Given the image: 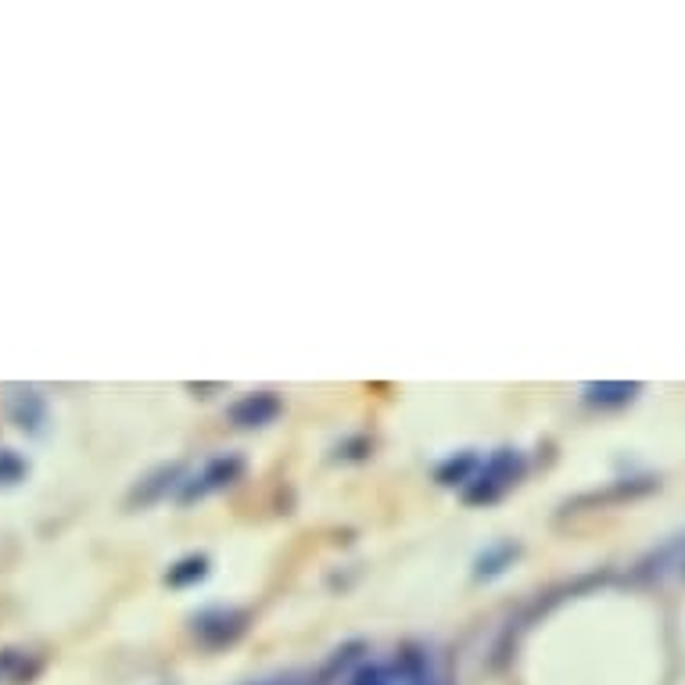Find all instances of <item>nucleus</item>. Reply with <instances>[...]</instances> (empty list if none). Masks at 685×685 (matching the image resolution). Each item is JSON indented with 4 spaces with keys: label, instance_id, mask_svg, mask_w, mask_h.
<instances>
[{
    "label": "nucleus",
    "instance_id": "obj_4",
    "mask_svg": "<svg viewBox=\"0 0 685 685\" xmlns=\"http://www.w3.org/2000/svg\"><path fill=\"white\" fill-rule=\"evenodd\" d=\"M281 413V399H276L273 391H259V395H244V399H237L230 406V420L237 427H262L276 420Z\"/></svg>",
    "mask_w": 685,
    "mask_h": 685
},
{
    "label": "nucleus",
    "instance_id": "obj_10",
    "mask_svg": "<svg viewBox=\"0 0 685 685\" xmlns=\"http://www.w3.org/2000/svg\"><path fill=\"white\" fill-rule=\"evenodd\" d=\"M205 574H208V560L205 557H187V560H180L176 568H169L165 582L169 585H191V582H202Z\"/></svg>",
    "mask_w": 685,
    "mask_h": 685
},
{
    "label": "nucleus",
    "instance_id": "obj_1",
    "mask_svg": "<svg viewBox=\"0 0 685 685\" xmlns=\"http://www.w3.org/2000/svg\"><path fill=\"white\" fill-rule=\"evenodd\" d=\"M524 473V453L521 449H499L489 459H481L473 478L467 481L464 499L467 503H495L510 484H517Z\"/></svg>",
    "mask_w": 685,
    "mask_h": 685
},
{
    "label": "nucleus",
    "instance_id": "obj_7",
    "mask_svg": "<svg viewBox=\"0 0 685 685\" xmlns=\"http://www.w3.org/2000/svg\"><path fill=\"white\" fill-rule=\"evenodd\" d=\"M642 578H664V574H685V535H678L675 543H667L664 549H657L647 563H639Z\"/></svg>",
    "mask_w": 685,
    "mask_h": 685
},
{
    "label": "nucleus",
    "instance_id": "obj_8",
    "mask_svg": "<svg viewBox=\"0 0 685 685\" xmlns=\"http://www.w3.org/2000/svg\"><path fill=\"white\" fill-rule=\"evenodd\" d=\"M345 685H402V671L391 657V661H374V664L359 667Z\"/></svg>",
    "mask_w": 685,
    "mask_h": 685
},
{
    "label": "nucleus",
    "instance_id": "obj_9",
    "mask_svg": "<svg viewBox=\"0 0 685 685\" xmlns=\"http://www.w3.org/2000/svg\"><path fill=\"white\" fill-rule=\"evenodd\" d=\"M639 385H585V399L596 406H625L636 399Z\"/></svg>",
    "mask_w": 685,
    "mask_h": 685
},
{
    "label": "nucleus",
    "instance_id": "obj_12",
    "mask_svg": "<svg viewBox=\"0 0 685 685\" xmlns=\"http://www.w3.org/2000/svg\"><path fill=\"white\" fill-rule=\"evenodd\" d=\"M252 685H320V678H312V675H281V678H266V682H252Z\"/></svg>",
    "mask_w": 685,
    "mask_h": 685
},
{
    "label": "nucleus",
    "instance_id": "obj_11",
    "mask_svg": "<svg viewBox=\"0 0 685 685\" xmlns=\"http://www.w3.org/2000/svg\"><path fill=\"white\" fill-rule=\"evenodd\" d=\"M25 470H30V464L15 449H0V484H19Z\"/></svg>",
    "mask_w": 685,
    "mask_h": 685
},
{
    "label": "nucleus",
    "instance_id": "obj_3",
    "mask_svg": "<svg viewBox=\"0 0 685 685\" xmlns=\"http://www.w3.org/2000/svg\"><path fill=\"white\" fill-rule=\"evenodd\" d=\"M395 664L402 671V685H449L442 664L427 650H402Z\"/></svg>",
    "mask_w": 685,
    "mask_h": 685
},
{
    "label": "nucleus",
    "instance_id": "obj_2",
    "mask_svg": "<svg viewBox=\"0 0 685 685\" xmlns=\"http://www.w3.org/2000/svg\"><path fill=\"white\" fill-rule=\"evenodd\" d=\"M241 470H244V459L241 456H216V459H208V464L197 470L191 481H183L180 499H183V503H194V499H205V495H213V492H222L227 484H233L237 478H241Z\"/></svg>",
    "mask_w": 685,
    "mask_h": 685
},
{
    "label": "nucleus",
    "instance_id": "obj_6",
    "mask_svg": "<svg viewBox=\"0 0 685 685\" xmlns=\"http://www.w3.org/2000/svg\"><path fill=\"white\" fill-rule=\"evenodd\" d=\"M244 631V614H233V610H213L205 617H197V636L205 642H213V647H222V642H233L237 636Z\"/></svg>",
    "mask_w": 685,
    "mask_h": 685
},
{
    "label": "nucleus",
    "instance_id": "obj_5",
    "mask_svg": "<svg viewBox=\"0 0 685 685\" xmlns=\"http://www.w3.org/2000/svg\"><path fill=\"white\" fill-rule=\"evenodd\" d=\"M8 413L22 431H33V434L47 424V402H44V395L33 391V388L11 391L8 395Z\"/></svg>",
    "mask_w": 685,
    "mask_h": 685
}]
</instances>
